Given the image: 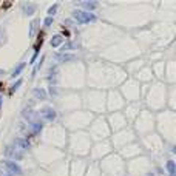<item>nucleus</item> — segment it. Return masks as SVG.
Segmentation results:
<instances>
[{
	"label": "nucleus",
	"mask_w": 176,
	"mask_h": 176,
	"mask_svg": "<svg viewBox=\"0 0 176 176\" xmlns=\"http://www.w3.org/2000/svg\"><path fill=\"white\" fill-rule=\"evenodd\" d=\"M74 17L77 19L79 22H90V20H94V16L90 14V13H83V11H76L74 13Z\"/></svg>",
	"instance_id": "obj_1"
},
{
	"label": "nucleus",
	"mask_w": 176,
	"mask_h": 176,
	"mask_svg": "<svg viewBox=\"0 0 176 176\" xmlns=\"http://www.w3.org/2000/svg\"><path fill=\"white\" fill-rule=\"evenodd\" d=\"M56 9H57V5H54V6H51L48 13H50V14H54V11H56Z\"/></svg>",
	"instance_id": "obj_3"
},
{
	"label": "nucleus",
	"mask_w": 176,
	"mask_h": 176,
	"mask_svg": "<svg viewBox=\"0 0 176 176\" xmlns=\"http://www.w3.org/2000/svg\"><path fill=\"white\" fill-rule=\"evenodd\" d=\"M60 42H62V37H60V36H57V37H56V39L51 42V45H53V46H57Z\"/></svg>",
	"instance_id": "obj_2"
},
{
	"label": "nucleus",
	"mask_w": 176,
	"mask_h": 176,
	"mask_svg": "<svg viewBox=\"0 0 176 176\" xmlns=\"http://www.w3.org/2000/svg\"><path fill=\"white\" fill-rule=\"evenodd\" d=\"M22 68H23V65H20V67H19V68H17V70L14 71V74H13V76H17V74L20 73V70H22Z\"/></svg>",
	"instance_id": "obj_4"
}]
</instances>
